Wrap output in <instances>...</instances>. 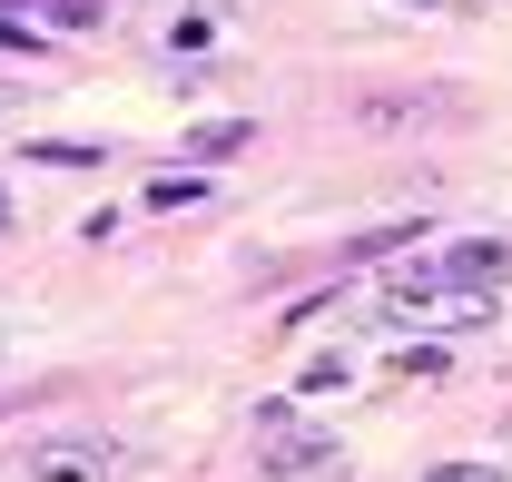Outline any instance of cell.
Returning a JSON list of instances; mask_svg holds the SVG:
<instances>
[{
  "instance_id": "7",
  "label": "cell",
  "mask_w": 512,
  "mask_h": 482,
  "mask_svg": "<svg viewBox=\"0 0 512 482\" xmlns=\"http://www.w3.org/2000/svg\"><path fill=\"white\" fill-rule=\"evenodd\" d=\"M217 30H227V20H217V10H188V20H168V50H207V40H217Z\"/></svg>"
},
{
  "instance_id": "13",
  "label": "cell",
  "mask_w": 512,
  "mask_h": 482,
  "mask_svg": "<svg viewBox=\"0 0 512 482\" xmlns=\"http://www.w3.org/2000/svg\"><path fill=\"white\" fill-rule=\"evenodd\" d=\"M0 109H10V89H0Z\"/></svg>"
},
{
  "instance_id": "10",
  "label": "cell",
  "mask_w": 512,
  "mask_h": 482,
  "mask_svg": "<svg viewBox=\"0 0 512 482\" xmlns=\"http://www.w3.org/2000/svg\"><path fill=\"white\" fill-rule=\"evenodd\" d=\"M0 50H40V30H20V10H0Z\"/></svg>"
},
{
  "instance_id": "11",
  "label": "cell",
  "mask_w": 512,
  "mask_h": 482,
  "mask_svg": "<svg viewBox=\"0 0 512 482\" xmlns=\"http://www.w3.org/2000/svg\"><path fill=\"white\" fill-rule=\"evenodd\" d=\"M414 10H463V0H414Z\"/></svg>"
},
{
  "instance_id": "5",
  "label": "cell",
  "mask_w": 512,
  "mask_h": 482,
  "mask_svg": "<svg viewBox=\"0 0 512 482\" xmlns=\"http://www.w3.org/2000/svg\"><path fill=\"white\" fill-rule=\"evenodd\" d=\"M20 10H40V20H60V30H99V20H109V0H20Z\"/></svg>"
},
{
  "instance_id": "2",
  "label": "cell",
  "mask_w": 512,
  "mask_h": 482,
  "mask_svg": "<svg viewBox=\"0 0 512 482\" xmlns=\"http://www.w3.org/2000/svg\"><path fill=\"white\" fill-rule=\"evenodd\" d=\"M128 473V443H109L99 423H50L20 443V482H119Z\"/></svg>"
},
{
  "instance_id": "4",
  "label": "cell",
  "mask_w": 512,
  "mask_h": 482,
  "mask_svg": "<svg viewBox=\"0 0 512 482\" xmlns=\"http://www.w3.org/2000/svg\"><path fill=\"white\" fill-rule=\"evenodd\" d=\"M207 197H217V187L197 178V168H158V178H148V207H207Z\"/></svg>"
},
{
  "instance_id": "1",
  "label": "cell",
  "mask_w": 512,
  "mask_h": 482,
  "mask_svg": "<svg viewBox=\"0 0 512 482\" xmlns=\"http://www.w3.org/2000/svg\"><path fill=\"white\" fill-rule=\"evenodd\" d=\"M493 296L503 286L463 276L453 256H404V266L375 276V315L384 325H414V335H473V325H493Z\"/></svg>"
},
{
  "instance_id": "6",
  "label": "cell",
  "mask_w": 512,
  "mask_h": 482,
  "mask_svg": "<svg viewBox=\"0 0 512 482\" xmlns=\"http://www.w3.org/2000/svg\"><path fill=\"white\" fill-rule=\"evenodd\" d=\"M247 138H256V119H207L188 148H197V158H227V148H247Z\"/></svg>"
},
{
  "instance_id": "9",
  "label": "cell",
  "mask_w": 512,
  "mask_h": 482,
  "mask_svg": "<svg viewBox=\"0 0 512 482\" xmlns=\"http://www.w3.org/2000/svg\"><path fill=\"white\" fill-rule=\"evenodd\" d=\"M424 482H503V473H493V463H434Z\"/></svg>"
},
{
  "instance_id": "8",
  "label": "cell",
  "mask_w": 512,
  "mask_h": 482,
  "mask_svg": "<svg viewBox=\"0 0 512 482\" xmlns=\"http://www.w3.org/2000/svg\"><path fill=\"white\" fill-rule=\"evenodd\" d=\"M30 158H50V168H99V148H79V138H40Z\"/></svg>"
},
{
  "instance_id": "12",
  "label": "cell",
  "mask_w": 512,
  "mask_h": 482,
  "mask_svg": "<svg viewBox=\"0 0 512 482\" xmlns=\"http://www.w3.org/2000/svg\"><path fill=\"white\" fill-rule=\"evenodd\" d=\"M0 227H10V187H0Z\"/></svg>"
},
{
  "instance_id": "3",
  "label": "cell",
  "mask_w": 512,
  "mask_h": 482,
  "mask_svg": "<svg viewBox=\"0 0 512 482\" xmlns=\"http://www.w3.org/2000/svg\"><path fill=\"white\" fill-rule=\"evenodd\" d=\"M335 463V423H306L296 404H256V473L266 482H296Z\"/></svg>"
}]
</instances>
